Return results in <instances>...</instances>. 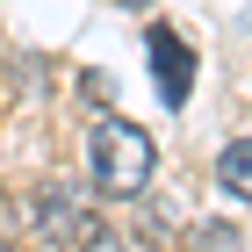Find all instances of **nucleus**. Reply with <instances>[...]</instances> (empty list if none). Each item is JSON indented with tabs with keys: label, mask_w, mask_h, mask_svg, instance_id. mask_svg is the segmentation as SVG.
Here are the masks:
<instances>
[{
	"label": "nucleus",
	"mask_w": 252,
	"mask_h": 252,
	"mask_svg": "<svg viewBox=\"0 0 252 252\" xmlns=\"http://www.w3.org/2000/svg\"><path fill=\"white\" fill-rule=\"evenodd\" d=\"M29 216H36V238H43L51 252H79L87 238L101 231L94 216H87V202H79V194H65V188H36Z\"/></svg>",
	"instance_id": "f03ea898"
},
{
	"label": "nucleus",
	"mask_w": 252,
	"mask_h": 252,
	"mask_svg": "<svg viewBox=\"0 0 252 252\" xmlns=\"http://www.w3.org/2000/svg\"><path fill=\"white\" fill-rule=\"evenodd\" d=\"M216 188L238 194V202H252V137H231V144H223V158H216Z\"/></svg>",
	"instance_id": "20e7f679"
},
{
	"label": "nucleus",
	"mask_w": 252,
	"mask_h": 252,
	"mask_svg": "<svg viewBox=\"0 0 252 252\" xmlns=\"http://www.w3.org/2000/svg\"><path fill=\"white\" fill-rule=\"evenodd\" d=\"M188 252H245V238H238V223H194Z\"/></svg>",
	"instance_id": "39448f33"
},
{
	"label": "nucleus",
	"mask_w": 252,
	"mask_h": 252,
	"mask_svg": "<svg viewBox=\"0 0 252 252\" xmlns=\"http://www.w3.org/2000/svg\"><path fill=\"white\" fill-rule=\"evenodd\" d=\"M152 137L137 130V123H123V116H108V123H94V188L108 194V202H137V194L152 188Z\"/></svg>",
	"instance_id": "f257e3e1"
},
{
	"label": "nucleus",
	"mask_w": 252,
	"mask_h": 252,
	"mask_svg": "<svg viewBox=\"0 0 252 252\" xmlns=\"http://www.w3.org/2000/svg\"><path fill=\"white\" fill-rule=\"evenodd\" d=\"M79 252H123V238H116V231H94V238H87Z\"/></svg>",
	"instance_id": "423d86ee"
},
{
	"label": "nucleus",
	"mask_w": 252,
	"mask_h": 252,
	"mask_svg": "<svg viewBox=\"0 0 252 252\" xmlns=\"http://www.w3.org/2000/svg\"><path fill=\"white\" fill-rule=\"evenodd\" d=\"M0 223H7V202H0Z\"/></svg>",
	"instance_id": "0eeeda50"
},
{
	"label": "nucleus",
	"mask_w": 252,
	"mask_h": 252,
	"mask_svg": "<svg viewBox=\"0 0 252 252\" xmlns=\"http://www.w3.org/2000/svg\"><path fill=\"white\" fill-rule=\"evenodd\" d=\"M152 79H158V94L173 101H188V87H194V51H188V36H180V29H166V22H152Z\"/></svg>",
	"instance_id": "7ed1b4c3"
}]
</instances>
